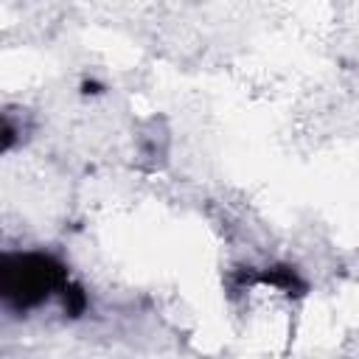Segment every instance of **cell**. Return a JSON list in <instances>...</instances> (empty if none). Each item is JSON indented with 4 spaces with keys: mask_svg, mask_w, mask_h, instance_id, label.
I'll use <instances>...</instances> for the list:
<instances>
[{
    "mask_svg": "<svg viewBox=\"0 0 359 359\" xmlns=\"http://www.w3.org/2000/svg\"><path fill=\"white\" fill-rule=\"evenodd\" d=\"M67 280V266L50 252H11L0 264V294L20 314L62 294Z\"/></svg>",
    "mask_w": 359,
    "mask_h": 359,
    "instance_id": "obj_1",
    "label": "cell"
},
{
    "mask_svg": "<svg viewBox=\"0 0 359 359\" xmlns=\"http://www.w3.org/2000/svg\"><path fill=\"white\" fill-rule=\"evenodd\" d=\"M252 280H258V283H269V286H275V289H280V292H286V294H306V289H309V283L297 275V269H292V266H269V269H264V272H258V275H244V283H252Z\"/></svg>",
    "mask_w": 359,
    "mask_h": 359,
    "instance_id": "obj_2",
    "label": "cell"
},
{
    "mask_svg": "<svg viewBox=\"0 0 359 359\" xmlns=\"http://www.w3.org/2000/svg\"><path fill=\"white\" fill-rule=\"evenodd\" d=\"M62 303H65L67 317H81L84 309H87V294H84V289L79 283H70L67 280V286L62 289Z\"/></svg>",
    "mask_w": 359,
    "mask_h": 359,
    "instance_id": "obj_3",
    "label": "cell"
}]
</instances>
